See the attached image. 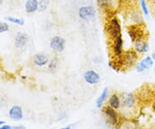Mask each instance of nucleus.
<instances>
[{"mask_svg": "<svg viewBox=\"0 0 155 129\" xmlns=\"http://www.w3.org/2000/svg\"><path fill=\"white\" fill-rule=\"evenodd\" d=\"M121 104L123 108L131 109L136 104V96L132 92H125L121 96Z\"/></svg>", "mask_w": 155, "mask_h": 129, "instance_id": "nucleus-4", "label": "nucleus"}, {"mask_svg": "<svg viewBox=\"0 0 155 129\" xmlns=\"http://www.w3.org/2000/svg\"><path fill=\"white\" fill-rule=\"evenodd\" d=\"M154 72H155V66H154Z\"/></svg>", "mask_w": 155, "mask_h": 129, "instance_id": "nucleus-30", "label": "nucleus"}, {"mask_svg": "<svg viewBox=\"0 0 155 129\" xmlns=\"http://www.w3.org/2000/svg\"><path fill=\"white\" fill-rule=\"evenodd\" d=\"M115 61L118 64V66L122 68H131L134 65H136V62L138 61V54L134 50L123 52L122 56L115 58Z\"/></svg>", "mask_w": 155, "mask_h": 129, "instance_id": "nucleus-1", "label": "nucleus"}, {"mask_svg": "<svg viewBox=\"0 0 155 129\" xmlns=\"http://www.w3.org/2000/svg\"><path fill=\"white\" fill-rule=\"evenodd\" d=\"M112 0H97V4L99 8L106 11H110Z\"/></svg>", "mask_w": 155, "mask_h": 129, "instance_id": "nucleus-18", "label": "nucleus"}, {"mask_svg": "<svg viewBox=\"0 0 155 129\" xmlns=\"http://www.w3.org/2000/svg\"><path fill=\"white\" fill-rule=\"evenodd\" d=\"M5 124V121H3V120H0V127L2 126V125H4Z\"/></svg>", "mask_w": 155, "mask_h": 129, "instance_id": "nucleus-28", "label": "nucleus"}, {"mask_svg": "<svg viewBox=\"0 0 155 129\" xmlns=\"http://www.w3.org/2000/svg\"><path fill=\"white\" fill-rule=\"evenodd\" d=\"M57 66H58V60H57L56 58L53 59V60L49 62V69H52V70L56 69V68H57Z\"/></svg>", "mask_w": 155, "mask_h": 129, "instance_id": "nucleus-23", "label": "nucleus"}, {"mask_svg": "<svg viewBox=\"0 0 155 129\" xmlns=\"http://www.w3.org/2000/svg\"><path fill=\"white\" fill-rule=\"evenodd\" d=\"M154 64V62L152 58V56H146L142 60H140V62H137L136 64V71L138 73H142L146 70H147L148 68L153 67Z\"/></svg>", "mask_w": 155, "mask_h": 129, "instance_id": "nucleus-8", "label": "nucleus"}, {"mask_svg": "<svg viewBox=\"0 0 155 129\" xmlns=\"http://www.w3.org/2000/svg\"><path fill=\"white\" fill-rule=\"evenodd\" d=\"M28 41V36L24 32H18L15 37V46L17 49H23Z\"/></svg>", "mask_w": 155, "mask_h": 129, "instance_id": "nucleus-12", "label": "nucleus"}, {"mask_svg": "<svg viewBox=\"0 0 155 129\" xmlns=\"http://www.w3.org/2000/svg\"><path fill=\"white\" fill-rule=\"evenodd\" d=\"M103 112L105 114L106 118L108 119L109 122L113 125V126H116L118 122H119V117L118 114L116 112V109L112 108L110 106H106V107H103Z\"/></svg>", "mask_w": 155, "mask_h": 129, "instance_id": "nucleus-7", "label": "nucleus"}, {"mask_svg": "<svg viewBox=\"0 0 155 129\" xmlns=\"http://www.w3.org/2000/svg\"><path fill=\"white\" fill-rule=\"evenodd\" d=\"M2 3H3V0H0V5H2Z\"/></svg>", "mask_w": 155, "mask_h": 129, "instance_id": "nucleus-29", "label": "nucleus"}, {"mask_svg": "<svg viewBox=\"0 0 155 129\" xmlns=\"http://www.w3.org/2000/svg\"><path fill=\"white\" fill-rule=\"evenodd\" d=\"M10 30L9 24L5 22H0V34L7 32Z\"/></svg>", "mask_w": 155, "mask_h": 129, "instance_id": "nucleus-22", "label": "nucleus"}, {"mask_svg": "<svg viewBox=\"0 0 155 129\" xmlns=\"http://www.w3.org/2000/svg\"><path fill=\"white\" fill-rule=\"evenodd\" d=\"M105 31L108 37L113 41L117 38L118 37L122 36L121 24L116 17H113L111 18H109L105 25Z\"/></svg>", "mask_w": 155, "mask_h": 129, "instance_id": "nucleus-2", "label": "nucleus"}, {"mask_svg": "<svg viewBox=\"0 0 155 129\" xmlns=\"http://www.w3.org/2000/svg\"><path fill=\"white\" fill-rule=\"evenodd\" d=\"M9 116L11 120L18 121L23 118V112L22 107L19 106H13L9 111Z\"/></svg>", "mask_w": 155, "mask_h": 129, "instance_id": "nucleus-13", "label": "nucleus"}, {"mask_svg": "<svg viewBox=\"0 0 155 129\" xmlns=\"http://www.w3.org/2000/svg\"><path fill=\"white\" fill-rule=\"evenodd\" d=\"M152 58H153V62H155V53L153 52V53H152Z\"/></svg>", "mask_w": 155, "mask_h": 129, "instance_id": "nucleus-26", "label": "nucleus"}, {"mask_svg": "<svg viewBox=\"0 0 155 129\" xmlns=\"http://www.w3.org/2000/svg\"><path fill=\"white\" fill-rule=\"evenodd\" d=\"M38 0H27L25 3V11L27 13H34L38 11Z\"/></svg>", "mask_w": 155, "mask_h": 129, "instance_id": "nucleus-15", "label": "nucleus"}, {"mask_svg": "<svg viewBox=\"0 0 155 129\" xmlns=\"http://www.w3.org/2000/svg\"><path fill=\"white\" fill-rule=\"evenodd\" d=\"M60 129H71V126H68L67 127H63V128H60Z\"/></svg>", "mask_w": 155, "mask_h": 129, "instance_id": "nucleus-27", "label": "nucleus"}, {"mask_svg": "<svg viewBox=\"0 0 155 129\" xmlns=\"http://www.w3.org/2000/svg\"><path fill=\"white\" fill-rule=\"evenodd\" d=\"M109 106L112 107V108H114V109H116H116H119L121 107V106H122L121 99L118 96V95L113 94L110 97V99H109Z\"/></svg>", "mask_w": 155, "mask_h": 129, "instance_id": "nucleus-16", "label": "nucleus"}, {"mask_svg": "<svg viewBox=\"0 0 155 129\" xmlns=\"http://www.w3.org/2000/svg\"><path fill=\"white\" fill-rule=\"evenodd\" d=\"M127 31L133 43H134L136 40L146 38L145 28L142 27V23H134L127 27Z\"/></svg>", "mask_w": 155, "mask_h": 129, "instance_id": "nucleus-3", "label": "nucleus"}, {"mask_svg": "<svg viewBox=\"0 0 155 129\" xmlns=\"http://www.w3.org/2000/svg\"><path fill=\"white\" fill-rule=\"evenodd\" d=\"M140 7H141V11H142V13L144 14V16L147 17L149 15V11L147 6L146 0H140Z\"/></svg>", "mask_w": 155, "mask_h": 129, "instance_id": "nucleus-21", "label": "nucleus"}, {"mask_svg": "<svg viewBox=\"0 0 155 129\" xmlns=\"http://www.w3.org/2000/svg\"><path fill=\"white\" fill-rule=\"evenodd\" d=\"M134 50L139 54H145L149 51V44L147 38L136 40L134 43Z\"/></svg>", "mask_w": 155, "mask_h": 129, "instance_id": "nucleus-9", "label": "nucleus"}, {"mask_svg": "<svg viewBox=\"0 0 155 129\" xmlns=\"http://www.w3.org/2000/svg\"><path fill=\"white\" fill-rule=\"evenodd\" d=\"M12 129H26L23 126H16V127H13Z\"/></svg>", "mask_w": 155, "mask_h": 129, "instance_id": "nucleus-25", "label": "nucleus"}, {"mask_svg": "<svg viewBox=\"0 0 155 129\" xmlns=\"http://www.w3.org/2000/svg\"><path fill=\"white\" fill-rule=\"evenodd\" d=\"M50 48L57 53H61L66 48V40L59 36H54L50 40Z\"/></svg>", "mask_w": 155, "mask_h": 129, "instance_id": "nucleus-5", "label": "nucleus"}, {"mask_svg": "<svg viewBox=\"0 0 155 129\" xmlns=\"http://www.w3.org/2000/svg\"><path fill=\"white\" fill-rule=\"evenodd\" d=\"M84 79L88 84L95 85L100 82V75L94 70H87L84 74Z\"/></svg>", "mask_w": 155, "mask_h": 129, "instance_id": "nucleus-10", "label": "nucleus"}, {"mask_svg": "<svg viewBox=\"0 0 155 129\" xmlns=\"http://www.w3.org/2000/svg\"><path fill=\"white\" fill-rule=\"evenodd\" d=\"M5 19L6 21H9V22L17 24V25H20V26H22L24 24V20L22 19V18H17V17H5Z\"/></svg>", "mask_w": 155, "mask_h": 129, "instance_id": "nucleus-19", "label": "nucleus"}, {"mask_svg": "<svg viewBox=\"0 0 155 129\" xmlns=\"http://www.w3.org/2000/svg\"><path fill=\"white\" fill-rule=\"evenodd\" d=\"M33 62L35 65L38 67H43L49 62V59L48 56L43 53H38L34 56Z\"/></svg>", "mask_w": 155, "mask_h": 129, "instance_id": "nucleus-14", "label": "nucleus"}, {"mask_svg": "<svg viewBox=\"0 0 155 129\" xmlns=\"http://www.w3.org/2000/svg\"><path fill=\"white\" fill-rule=\"evenodd\" d=\"M49 4V0H40L38 5V11L40 12H42L47 10L48 6Z\"/></svg>", "mask_w": 155, "mask_h": 129, "instance_id": "nucleus-20", "label": "nucleus"}, {"mask_svg": "<svg viewBox=\"0 0 155 129\" xmlns=\"http://www.w3.org/2000/svg\"><path fill=\"white\" fill-rule=\"evenodd\" d=\"M122 46H123V40H122V36L118 37L117 38L113 41L112 51H113V55L115 56V58L122 56V55L123 54Z\"/></svg>", "mask_w": 155, "mask_h": 129, "instance_id": "nucleus-11", "label": "nucleus"}, {"mask_svg": "<svg viewBox=\"0 0 155 129\" xmlns=\"http://www.w3.org/2000/svg\"><path fill=\"white\" fill-rule=\"evenodd\" d=\"M108 95H109V89H108V88H104V90H103V92H102V94L100 95V96L97 100V107H102L104 102V101L108 97Z\"/></svg>", "mask_w": 155, "mask_h": 129, "instance_id": "nucleus-17", "label": "nucleus"}, {"mask_svg": "<svg viewBox=\"0 0 155 129\" xmlns=\"http://www.w3.org/2000/svg\"><path fill=\"white\" fill-rule=\"evenodd\" d=\"M0 129H12L11 126H9V125H2L1 127H0Z\"/></svg>", "mask_w": 155, "mask_h": 129, "instance_id": "nucleus-24", "label": "nucleus"}, {"mask_svg": "<svg viewBox=\"0 0 155 129\" xmlns=\"http://www.w3.org/2000/svg\"><path fill=\"white\" fill-rule=\"evenodd\" d=\"M96 15V11L93 6H82L78 10V17L84 21L93 18Z\"/></svg>", "mask_w": 155, "mask_h": 129, "instance_id": "nucleus-6", "label": "nucleus"}]
</instances>
